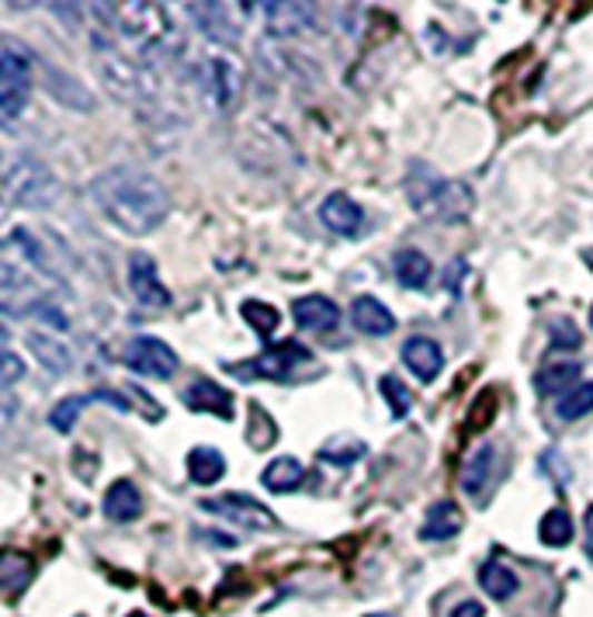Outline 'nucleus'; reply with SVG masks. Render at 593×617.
Returning a JSON list of instances; mask_svg holds the SVG:
<instances>
[{
    "label": "nucleus",
    "mask_w": 593,
    "mask_h": 617,
    "mask_svg": "<svg viewBox=\"0 0 593 617\" xmlns=\"http://www.w3.org/2000/svg\"><path fill=\"white\" fill-rule=\"evenodd\" d=\"M260 482L268 486L271 492H295V489H303V482H306V466L299 458L281 454L260 472Z\"/></svg>",
    "instance_id": "obj_23"
},
{
    "label": "nucleus",
    "mask_w": 593,
    "mask_h": 617,
    "mask_svg": "<svg viewBox=\"0 0 593 617\" xmlns=\"http://www.w3.org/2000/svg\"><path fill=\"white\" fill-rule=\"evenodd\" d=\"M59 198L56 174L36 157H11L4 170V205L8 208H49Z\"/></svg>",
    "instance_id": "obj_3"
},
{
    "label": "nucleus",
    "mask_w": 593,
    "mask_h": 617,
    "mask_svg": "<svg viewBox=\"0 0 593 617\" xmlns=\"http://www.w3.org/2000/svg\"><path fill=\"white\" fill-rule=\"evenodd\" d=\"M188 476L198 486H216L226 476V454L216 448H195L188 454Z\"/></svg>",
    "instance_id": "obj_26"
},
{
    "label": "nucleus",
    "mask_w": 593,
    "mask_h": 617,
    "mask_svg": "<svg viewBox=\"0 0 593 617\" xmlns=\"http://www.w3.org/2000/svg\"><path fill=\"white\" fill-rule=\"evenodd\" d=\"M365 454H368V444L362 438H354V434H334L330 441L319 448V461H326V466H337V469L358 466Z\"/></svg>",
    "instance_id": "obj_25"
},
{
    "label": "nucleus",
    "mask_w": 593,
    "mask_h": 617,
    "mask_svg": "<svg viewBox=\"0 0 593 617\" xmlns=\"http://www.w3.org/2000/svg\"><path fill=\"white\" fill-rule=\"evenodd\" d=\"M260 14H268V32L278 36V39H288V36H299L313 25V14L316 8L313 4H257Z\"/></svg>",
    "instance_id": "obj_18"
},
{
    "label": "nucleus",
    "mask_w": 593,
    "mask_h": 617,
    "mask_svg": "<svg viewBox=\"0 0 593 617\" xmlns=\"http://www.w3.org/2000/svg\"><path fill=\"white\" fill-rule=\"evenodd\" d=\"M399 354H403V364L421 382H434L444 372V351H441V344L434 341V336H424V333L409 336Z\"/></svg>",
    "instance_id": "obj_13"
},
{
    "label": "nucleus",
    "mask_w": 593,
    "mask_h": 617,
    "mask_svg": "<svg viewBox=\"0 0 593 617\" xmlns=\"http://www.w3.org/2000/svg\"><path fill=\"white\" fill-rule=\"evenodd\" d=\"M350 323L358 326V333H365V336H389L396 330L393 308L375 295H358L350 302Z\"/></svg>",
    "instance_id": "obj_17"
},
{
    "label": "nucleus",
    "mask_w": 593,
    "mask_h": 617,
    "mask_svg": "<svg viewBox=\"0 0 593 617\" xmlns=\"http://www.w3.org/2000/svg\"><path fill=\"white\" fill-rule=\"evenodd\" d=\"M393 274H396V282H399L403 288L421 292V288H427L434 267H431L427 254H421L417 246H406V251H399V254L393 257Z\"/></svg>",
    "instance_id": "obj_21"
},
{
    "label": "nucleus",
    "mask_w": 593,
    "mask_h": 617,
    "mask_svg": "<svg viewBox=\"0 0 593 617\" xmlns=\"http://www.w3.org/2000/svg\"><path fill=\"white\" fill-rule=\"evenodd\" d=\"M87 403H95V392H87V395H67V399H59V403L52 407L49 413V423L59 430V434H70L77 417L87 410Z\"/></svg>",
    "instance_id": "obj_32"
},
{
    "label": "nucleus",
    "mask_w": 593,
    "mask_h": 617,
    "mask_svg": "<svg viewBox=\"0 0 593 617\" xmlns=\"http://www.w3.org/2000/svg\"><path fill=\"white\" fill-rule=\"evenodd\" d=\"M590 330H593V305H590Z\"/></svg>",
    "instance_id": "obj_41"
},
{
    "label": "nucleus",
    "mask_w": 593,
    "mask_h": 617,
    "mask_svg": "<svg viewBox=\"0 0 593 617\" xmlns=\"http://www.w3.org/2000/svg\"><path fill=\"white\" fill-rule=\"evenodd\" d=\"M583 261L590 264V271H593V251H583Z\"/></svg>",
    "instance_id": "obj_38"
},
{
    "label": "nucleus",
    "mask_w": 593,
    "mask_h": 617,
    "mask_svg": "<svg viewBox=\"0 0 593 617\" xmlns=\"http://www.w3.org/2000/svg\"><path fill=\"white\" fill-rule=\"evenodd\" d=\"M573 535H576V528H573V517L566 513V510H548L545 517H542V523H538V538H542V545H548V548H566L570 541H573Z\"/></svg>",
    "instance_id": "obj_30"
},
{
    "label": "nucleus",
    "mask_w": 593,
    "mask_h": 617,
    "mask_svg": "<svg viewBox=\"0 0 593 617\" xmlns=\"http://www.w3.org/2000/svg\"><path fill=\"white\" fill-rule=\"evenodd\" d=\"M122 361L132 375L139 379H157V382H167L177 375V368H181V358L177 351L160 341V336H132L122 351Z\"/></svg>",
    "instance_id": "obj_7"
},
{
    "label": "nucleus",
    "mask_w": 593,
    "mask_h": 617,
    "mask_svg": "<svg viewBox=\"0 0 593 617\" xmlns=\"http://www.w3.org/2000/svg\"><path fill=\"white\" fill-rule=\"evenodd\" d=\"M309 364H313L309 347L285 341L278 347L260 351L257 358H250L244 364H226V372L236 375L240 382H295V375L306 372Z\"/></svg>",
    "instance_id": "obj_4"
},
{
    "label": "nucleus",
    "mask_w": 593,
    "mask_h": 617,
    "mask_svg": "<svg viewBox=\"0 0 593 617\" xmlns=\"http://www.w3.org/2000/svg\"><path fill=\"white\" fill-rule=\"evenodd\" d=\"M236 11H244V4H188V14L198 32L213 46H226V49L240 46L244 39V21L233 18Z\"/></svg>",
    "instance_id": "obj_9"
},
{
    "label": "nucleus",
    "mask_w": 593,
    "mask_h": 617,
    "mask_svg": "<svg viewBox=\"0 0 593 617\" xmlns=\"http://www.w3.org/2000/svg\"><path fill=\"white\" fill-rule=\"evenodd\" d=\"M378 392H382L385 403H389V413H393L396 420L409 417V410H413V395H409V389L403 385V379H396L393 372H389V375H382V379H378Z\"/></svg>",
    "instance_id": "obj_33"
},
{
    "label": "nucleus",
    "mask_w": 593,
    "mask_h": 617,
    "mask_svg": "<svg viewBox=\"0 0 593 617\" xmlns=\"http://www.w3.org/2000/svg\"><path fill=\"white\" fill-rule=\"evenodd\" d=\"M586 413H593V382H580L576 389H570L566 395L555 399V417L559 420H583Z\"/></svg>",
    "instance_id": "obj_31"
},
{
    "label": "nucleus",
    "mask_w": 593,
    "mask_h": 617,
    "mask_svg": "<svg viewBox=\"0 0 593 617\" xmlns=\"http://www.w3.org/2000/svg\"><path fill=\"white\" fill-rule=\"evenodd\" d=\"M201 510L205 513H216L236 528H247V531H275L278 528V517L257 503L247 492H223V497H213V500H201Z\"/></svg>",
    "instance_id": "obj_8"
},
{
    "label": "nucleus",
    "mask_w": 593,
    "mask_h": 617,
    "mask_svg": "<svg viewBox=\"0 0 593 617\" xmlns=\"http://www.w3.org/2000/svg\"><path fill=\"white\" fill-rule=\"evenodd\" d=\"M368 617H396V614H368Z\"/></svg>",
    "instance_id": "obj_40"
},
{
    "label": "nucleus",
    "mask_w": 593,
    "mask_h": 617,
    "mask_svg": "<svg viewBox=\"0 0 593 617\" xmlns=\"http://www.w3.org/2000/svg\"><path fill=\"white\" fill-rule=\"evenodd\" d=\"M493 472H496V444H480L476 448V454H472L468 461H465V469H462V476H458V486H462V492L468 500H476V503H483L486 500V489H490V482H493Z\"/></svg>",
    "instance_id": "obj_14"
},
{
    "label": "nucleus",
    "mask_w": 593,
    "mask_h": 617,
    "mask_svg": "<svg viewBox=\"0 0 593 617\" xmlns=\"http://www.w3.org/2000/svg\"><path fill=\"white\" fill-rule=\"evenodd\" d=\"M240 316L247 320V326L260 336V341H268V336L281 326V313H278V308L268 305V302H260V298H247L240 305Z\"/></svg>",
    "instance_id": "obj_29"
},
{
    "label": "nucleus",
    "mask_w": 593,
    "mask_h": 617,
    "mask_svg": "<svg viewBox=\"0 0 593 617\" xmlns=\"http://www.w3.org/2000/svg\"><path fill=\"white\" fill-rule=\"evenodd\" d=\"M32 579H36V562L28 559L24 551L8 548L4 555H0V586H4V594L11 597V604L21 597V590Z\"/></svg>",
    "instance_id": "obj_22"
},
{
    "label": "nucleus",
    "mask_w": 593,
    "mask_h": 617,
    "mask_svg": "<svg viewBox=\"0 0 593 617\" xmlns=\"http://www.w3.org/2000/svg\"><path fill=\"white\" fill-rule=\"evenodd\" d=\"M101 507H105V517H108V520H115V523H132V520L142 517V492L136 489V482L118 479V482L108 486Z\"/></svg>",
    "instance_id": "obj_19"
},
{
    "label": "nucleus",
    "mask_w": 593,
    "mask_h": 617,
    "mask_svg": "<svg viewBox=\"0 0 593 617\" xmlns=\"http://www.w3.org/2000/svg\"><path fill=\"white\" fill-rule=\"evenodd\" d=\"M406 198L417 215H424L431 223H444V226L465 223L472 208H476V195H472L465 180H448L427 164H409Z\"/></svg>",
    "instance_id": "obj_2"
},
{
    "label": "nucleus",
    "mask_w": 593,
    "mask_h": 617,
    "mask_svg": "<svg viewBox=\"0 0 593 617\" xmlns=\"http://www.w3.org/2000/svg\"><path fill=\"white\" fill-rule=\"evenodd\" d=\"M462 523H465V513L455 500H437V503H431V510L424 517L421 538L424 541H448L462 531Z\"/></svg>",
    "instance_id": "obj_20"
},
{
    "label": "nucleus",
    "mask_w": 593,
    "mask_h": 617,
    "mask_svg": "<svg viewBox=\"0 0 593 617\" xmlns=\"http://www.w3.org/2000/svg\"><path fill=\"white\" fill-rule=\"evenodd\" d=\"M129 617H150V614H142V610H132Z\"/></svg>",
    "instance_id": "obj_39"
},
{
    "label": "nucleus",
    "mask_w": 593,
    "mask_h": 617,
    "mask_svg": "<svg viewBox=\"0 0 593 617\" xmlns=\"http://www.w3.org/2000/svg\"><path fill=\"white\" fill-rule=\"evenodd\" d=\"M28 351L36 354V361L46 368L49 375H67L70 368H73V351H70V344L67 341H59L56 333H42V330H28Z\"/></svg>",
    "instance_id": "obj_16"
},
{
    "label": "nucleus",
    "mask_w": 593,
    "mask_h": 617,
    "mask_svg": "<svg viewBox=\"0 0 593 617\" xmlns=\"http://www.w3.org/2000/svg\"><path fill=\"white\" fill-rule=\"evenodd\" d=\"M583 379V364L580 361H548L542 372L535 375V389L552 395V392H562L566 395L570 389H576Z\"/></svg>",
    "instance_id": "obj_24"
},
{
    "label": "nucleus",
    "mask_w": 593,
    "mask_h": 617,
    "mask_svg": "<svg viewBox=\"0 0 593 617\" xmlns=\"http://www.w3.org/2000/svg\"><path fill=\"white\" fill-rule=\"evenodd\" d=\"M586 538H590V545H593V507L586 510Z\"/></svg>",
    "instance_id": "obj_37"
},
{
    "label": "nucleus",
    "mask_w": 593,
    "mask_h": 617,
    "mask_svg": "<svg viewBox=\"0 0 593 617\" xmlns=\"http://www.w3.org/2000/svg\"><path fill=\"white\" fill-rule=\"evenodd\" d=\"M291 316H295V326H303L309 333H326L340 323V305L326 295H303L291 302Z\"/></svg>",
    "instance_id": "obj_15"
},
{
    "label": "nucleus",
    "mask_w": 593,
    "mask_h": 617,
    "mask_svg": "<svg viewBox=\"0 0 593 617\" xmlns=\"http://www.w3.org/2000/svg\"><path fill=\"white\" fill-rule=\"evenodd\" d=\"M548 333H552V341H555V351H573V347H580V330H576V323L573 320H552L548 323Z\"/></svg>",
    "instance_id": "obj_35"
},
{
    "label": "nucleus",
    "mask_w": 593,
    "mask_h": 617,
    "mask_svg": "<svg viewBox=\"0 0 593 617\" xmlns=\"http://www.w3.org/2000/svg\"><path fill=\"white\" fill-rule=\"evenodd\" d=\"M278 420L264 410L260 403H250V413H247V444L254 451H268L275 441H278Z\"/></svg>",
    "instance_id": "obj_28"
},
{
    "label": "nucleus",
    "mask_w": 593,
    "mask_h": 617,
    "mask_svg": "<svg viewBox=\"0 0 593 617\" xmlns=\"http://www.w3.org/2000/svg\"><path fill=\"white\" fill-rule=\"evenodd\" d=\"M21 379H24V364H21V358H18L14 351H8V347H4V354H0V389L11 392Z\"/></svg>",
    "instance_id": "obj_34"
},
{
    "label": "nucleus",
    "mask_w": 593,
    "mask_h": 617,
    "mask_svg": "<svg viewBox=\"0 0 593 617\" xmlns=\"http://www.w3.org/2000/svg\"><path fill=\"white\" fill-rule=\"evenodd\" d=\"M28 98H32V56L14 39H4L0 46V118L11 126L24 115Z\"/></svg>",
    "instance_id": "obj_6"
},
{
    "label": "nucleus",
    "mask_w": 593,
    "mask_h": 617,
    "mask_svg": "<svg viewBox=\"0 0 593 617\" xmlns=\"http://www.w3.org/2000/svg\"><path fill=\"white\" fill-rule=\"evenodd\" d=\"M480 586L486 590V597H493V600H511L517 590H521V582H517V576L511 572V566H503V562H483V569H480Z\"/></svg>",
    "instance_id": "obj_27"
},
{
    "label": "nucleus",
    "mask_w": 593,
    "mask_h": 617,
    "mask_svg": "<svg viewBox=\"0 0 593 617\" xmlns=\"http://www.w3.org/2000/svg\"><path fill=\"white\" fill-rule=\"evenodd\" d=\"M129 292L142 308H170L174 295L160 282V267L150 254H129Z\"/></svg>",
    "instance_id": "obj_10"
},
{
    "label": "nucleus",
    "mask_w": 593,
    "mask_h": 617,
    "mask_svg": "<svg viewBox=\"0 0 593 617\" xmlns=\"http://www.w3.org/2000/svg\"><path fill=\"white\" fill-rule=\"evenodd\" d=\"M91 198L101 212V219L126 236L154 233L170 215V195L164 180L154 170L136 164H122L98 174L91 184Z\"/></svg>",
    "instance_id": "obj_1"
},
{
    "label": "nucleus",
    "mask_w": 593,
    "mask_h": 617,
    "mask_svg": "<svg viewBox=\"0 0 593 617\" xmlns=\"http://www.w3.org/2000/svg\"><path fill=\"white\" fill-rule=\"evenodd\" d=\"M319 223L337 233V236H358L362 226H365V208L354 202L350 195L344 192H334V195H326L323 205H319Z\"/></svg>",
    "instance_id": "obj_12"
},
{
    "label": "nucleus",
    "mask_w": 593,
    "mask_h": 617,
    "mask_svg": "<svg viewBox=\"0 0 593 617\" xmlns=\"http://www.w3.org/2000/svg\"><path fill=\"white\" fill-rule=\"evenodd\" d=\"M486 610H483V604L480 600H465V604H458L448 617H483Z\"/></svg>",
    "instance_id": "obj_36"
},
{
    "label": "nucleus",
    "mask_w": 593,
    "mask_h": 617,
    "mask_svg": "<svg viewBox=\"0 0 593 617\" xmlns=\"http://www.w3.org/2000/svg\"><path fill=\"white\" fill-rule=\"evenodd\" d=\"M195 84H198V95L205 105L219 115H229L240 105V95H244V70L233 56L216 52V56H205L198 63Z\"/></svg>",
    "instance_id": "obj_5"
},
{
    "label": "nucleus",
    "mask_w": 593,
    "mask_h": 617,
    "mask_svg": "<svg viewBox=\"0 0 593 617\" xmlns=\"http://www.w3.org/2000/svg\"><path fill=\"white\" fill-rule=\"evenodd\" d=\"M181 399H185V407H188L191 413H213V417H219L223 423H229V420L236 417V410H233V392L223 389L216 379L198 375V379L181 392Z\"/></svg>",
    "instance_id": "obj_11"
}]
</instances>
